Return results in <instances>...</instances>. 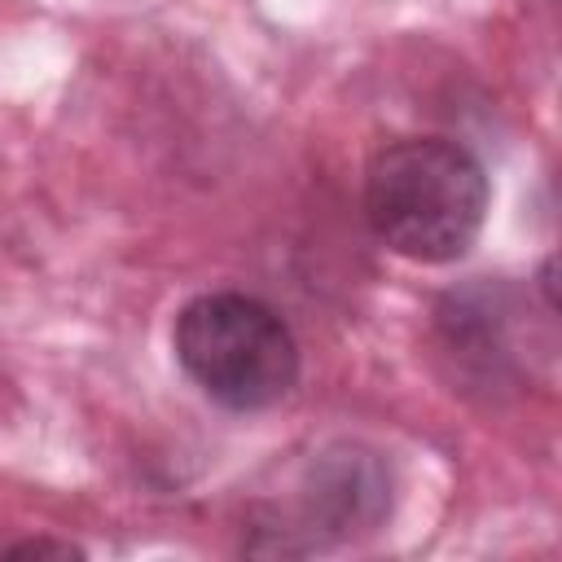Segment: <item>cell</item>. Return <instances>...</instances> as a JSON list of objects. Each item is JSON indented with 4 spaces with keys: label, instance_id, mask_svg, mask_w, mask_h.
I'll use <instances>...</instances> for the list:
<instances>
[{
    "label": "cell",
    "instance_id": "4",
    "mask_svg": "<svg viewBox=\"0 0 562 562\" xmlns=\"http://www.w3.org/2000/svg\"><path fill=\"white\" fill-rule=\"evenodd\" d=\"M9 553H57V558H79V549L66 544V540H22V544H9Z\"/></svg>",
    "mask_w": 562,
    "mask_h": 562
},
{
    "label": "cell",
    "instance_id": "1",
    "mask_svg": "<svg viewBox=\"0 0 562 562\" xmlns=\"http://www.w3.org/2000/svg\"><path fill=\"white\" fill-rule=\"evenodd\" d=\"M492 184L483 162L448 136H404L364 171V220L373 237L413 263L461 259L487 220Z\"/></svg>",
    "mask_w": 562,
    "mask_h": 562
},
{
    "label": "cell",
    "instance_id": "2",
    "mask_svg": "<svg viewBox=\"0 0 562 562\" xmlns=\"http://www.w3.org/2000/svg\"><path fill=\"white\" fill-rule=\"evenodd\" d=\"M171 347L189 382L228 413H263L294 395L303 360L294 329L255 294L211 290L176 312Z\"/></svg>",
    "mask_w": 562,
    "mask_h": 562
},
{
    "label": "cell",
    "instance_id": "3",
    "mask_svg": "<svg viewBox=\"0 0 562 562\" xmlns=\"http://www.w3.org/2000/svg\"><path fill=\"white\" fill-rule=\"evenodd\" d=\"M391 509V479L378 452L364 448H329L307 474V514L321 531L347 540L356 531H373Z\"/></svg>",
    "mask_w": 562,
    "mask_h": 562
}]
</instances>
